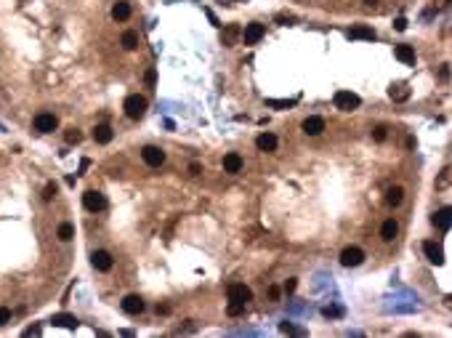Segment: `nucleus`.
<instances>
[{
  "mask_svg": "<svg viewBox=\"0 0 452 338\" xmlns=\"http://www.w3.org/2000/svg\"><path fill=\"white\" fill-rule=\"evenodd\" d=\"M333 104H335V109H341V112H354L359 104H362V99L351 91H338L333 96Z\"/></svg>",
  "mask_w": 452,
  "mask_h": 338,
  "instance_id": "f257e3e1",
  "label": "nucleus"
},
{
  "mask_svg": "<svg viewBox=\"0 0 452 338\" xmlns=\"http://www.w3.org/2000/svg\"><path fill=\"white\" fill-rule=\"evenodd\" d=\"M123 109H125V115H128L131 120H138V118H144V112H146V99L138 96V93H131V96L125 99Z\"/></svg>",
  "mask_w": 452,
  "mask_h": 338,
  "instance_id": "f03ea898",
  "label": "nucleus"
},
{
  "mask_svg": "<svg viewBox=\"0 0 452 338\" xmlns=\"http://www.w3.org/2000/svg\"><path fill=\"white\" fill-rule=\"evenodd\" d=\"M83 205L88 208L91 213H99V211H104V208H107V197H104L101 192H96V189H88V192L83 194Z\"/></svg>",
  "mask_w": 452,
  "mask_h": 338,
  "instance_id": "7ed1b4c3",
  "label": "nucleus"
},
{
  "mask_svg": "<svg viewBox=\"0 0 452 338\" xmlns=\"http://www.w3.org/2000/svg\"><path fill=\"white\" fill-rule=\"evenodd\" d=\"M141 157H144V162L149 168H160L162 162H165V152H162L160 147H155V144H146L141 149Z\"/></svg>",
  "mask_w": 452,
  "mask_h": 338,
  "instance_id": "20e7f679",
  "label": "nucleus"
},
{
  "mask_svg": "<svg viewBox=\"0 0 452 338\" xmlns=\"http://www.w3.org/2000/svg\"><path fill=\"white\" fill-rule=\"evenodd\" d=\"M362 261H365V250H362V248H356V245L343 248V253H341V264L346 266V269H354V266H359Z\"/></svg>",
  "mask_w": 452,
  "mask_h": 338,
  "instance_id": "39448f33",
  "label": "nucleus"
},
{
  "mask_svg": "<svg viewBox=\"0 0 452 338\" xmlns=\"http://www.w3.org/2000/svg\"><path fill=\"white\" fill-rule=\"evenodd\" d=\"M229 301H234V304H248V301H253V290L242 283H234V285H229Z\"/></svg>",
  "mask_w": 452,
  "mask_h": 338,
  "instance_id": "423d86ee",
  "label": "nucleus"
},
{
  "mask_svg": "<svg viewBox=\"0 0 452 338\" xmlns=\"http://www.w3.org/2000/svg\"><path fill=\"white\" fill-rule=\"evenodd\" d=\"M56 125H59V120H56V115H51V112H40L38 118H35V131L38 133H51V131H56Z\"/></svg>",
  "mask_w": 452,
  "mask_h": 338,
  "instance_id": "0eeeda50",
  "label": "nucleus"
},
{
  "mask_svg": "<svg viewBox=\"0 0 452 338\" xmlns=\"http://www.w3.org/2000/svg\"><path fill=\"white\" fill-rule=\"evenodd\" d=\"M263 24H258V21H253V24H245V30H242V43L245 45H256L261 38H263Z\"/></svg>",
  "mask_w": 452,
  "mask_h": 338,
  "instance_id": "6e6552de",
  "label": "nucleus"
},
{
  "mask_svg": "<svg viewBox=\"0 0 452 338\" xmlns=\"http://www.w3.org/2000/svg\"><path fill=\"white\" fill-rule=\"evenodd\" d=\"M120 306H123L125 314H141V312H144V298L138 296V293H131V296L123 298Z\"/></svg>",
  "mask_w": 452,
  "mask_h": 338,
  "instance_id": "1a4fd4ad",
  "label": "nucleus"
},
{
  "mask_svg": "<svg viewBox=\"0 0 452 338\" xmlns=\"http://www.w3.org/2000/svg\"><path fill=\"white\" fill-rule=\"evenodd\" d=\"M91 264H94V269L96 272H109L112 269V256L107 250H94V256H91Z\"/></svg>",
  "mask_w": 452,
  "mask_h": 338,
  "instance_id": "9d476101",
  "label": "nucleus"
},
{
  "mask_svg": "<svg viewBox=\"0 0 452 338\" xmlns=\"http://www.w3.org/2000/svg\"><path fill=\"white\" fill-rule=\"evenodd\" d=\"M300 128H304V133H306V136H319V133L324 131V120L317 118V115H311V118L304 120V125H300Z\"/></svg>",
  "mask_w": 452,
  "mask_h": 338,
  "instance_id": "9b49d317",
  "label": "nucleus"
},
{
  "mask_svg": "<svg viewBox=\"0 0 452 338\" xmlns=\"http://www.w3.org/2000/svg\"><path fill=\"white\" fill-rule=\"evenodd\" d=\"M423 253H426V259L431 261V264H444V253H442V248L436 245V242H423Z\"/></svg>",
  "mask_w": 452,
  "mask_h": 338,
  "instance_id": "f8f14e48",
  "label": "nucleus"
},
{
  "mask_svg": "<svg viewBox=\"0 0 452 338\" xmlns=\"http://www.w3.org/2000/svg\"><path fill=\"white\" fill-rule=\"evenodd\" d=\"M112 136H114V131H112V125H107V123H99L94 128V142L96 144H109Z\"/></svg>",
  "mask_w": 452,
  "mask_h": 338,
  "instance_id": "ddd939ff",
  "label": "nucleus"
},
{
  "mask_svg": "<svg viewBox=\"0 0 452 338\" xmlns=\"http://www.w3.org/2000/svg\"><path fill=\"white\" fill-rule=\"evenodd\" d=\"M242 171V157L237 155V152H229V155H224V173H239Z\"/></svg>",
  "mask_w": 452,
  "mask_h": 338,
  "instance_id": "4468645a",
  "label": "nucleus"
},
{
  "mask_svg": "<svg viewBox=\"0 0 452 338\" xmlns=\"http://www.w3.org/2000/svg\"><path fill=\"white\" fill-rule=\"evenodd\" d=\"M349 38L351 40H375V30L365 27V24H356V27L349 30Z\"/></svg>",
  "mask_w": 452,
  "mask_h": 338,
  "instance_id": "2eb2a0df",
  "label": "nucleus"
},
{
  "mask_svg": "<svg viewBox=\"0 0 452 338\" xmlns=\"http://www.w3.org/2000/svg\"><path fill=\"white\" fill-rule=\"evenodd\" d=\"M112 19L114 21H128L131 19V3H125V0H117L112 8Z\"/></svg>",
  "mask_w": 452,
  "mask_h": 338,
  "instance_id": "dca6fc26",
  "label": "nucleus"
},
{
  "mask_svg": "<svg viewBox=\"0 0 452 338\" xmlns=\"http://www.w3.org/2000/svg\"><path fill=\"white\" fill-rule=\"evenodd\" d=\"M394 53H397V59L402 62V64H415V48L412 45H397V48H394Z\"/></svg>",
  "mask_w": 452,
  "mask_h": 338,
  "instance_id": "f3484780",
  "label": "nucleus"
},
{
  "mask_svg": "<svg viewBox=\"0 0 452 338\" xmlns=\"http://www.w3.org/2000/svg\"><path fill=\"white\" fill-rule=\"evenodd\" d=\"M388 96H391L394 101H407V99H410V86H407V83H394V86L388 88Z\"/></svg>",
  "mask_w": 452,
  "mask_h": 338,
  "instance_id": "a211bd4d",
  "label": "nucleus"
},
{
  "mask_svg": "<svg viewBox=\"0 0 452 338\" xmlns=\"http://www.w3.org/2000/svg\"><path fill=\"white\" fill-rule=\"evenodd\" d=\"M256 147L261 149V152H274L277 149V136L274 133H261L256 138Z\"/></svg>",
  "mask_w": 452,
  "mask_h": 338,
  "instance_id": "6ab92c4d",
  "label": "nucleus"
},
{
  "mask_svg": "<svg viewBox=\"0 0 452 338\" xmlns=\"http://www.w3.org/2000/svg\"><path fill=\"white\" fill-rule=\"evenodd\" d=\"M434 224L442 229V232L449 229V224H452V211H449V208H442V211L434 213Z\"/></svg>",
  "mask_w": 452,
  "mask_h": 338,
  "instance_id": "aec40b11",
  "label": "nucleus"
},
{
  "mask_svg": "<svg viewBox=\"0 0 452 338\" xmlns=\"http://www.w3.org/2000/svg\"><path fill=\"white\" fill-rule=\"evenodd\" d=\"M397 235H399V224H397V221H394V218L383 221V227H380V237H383L386 242H391Z\"/></svg>",
  "mask_w": 452,
  "mask_h": 338,
  "instance_id": "412c9836",
  "label": "nucleus"
},
{
  "mask_svg": "<svg viewBox=\"0 0 452 338\" xmlns=\"http://www.w3.org/2000/svg\"><path fill=\"white\" fill-rule=\"evenodd\" d=\"M56 328H77V317H72V314H53V320H51Z\"/></svg>",
  "mask_w": 452,
  "mask_h": 338,
  "instance_id": "4be33fe9",
  "label": "nucleus"
},
{
  "mask_svg": "<svg viewBox=\"0 0 452 338\" xmlns=\"http://www.w3.org/2000/svg\"><path fill=\"white\" fill-rule=\"evenodd\" d=\"M402 200H404V189H402V186H391V189L386 192V203H388L391 208L402 205Z\"/></svg>",
  "mask_w": 452,
  "mask_h": 338,
  "instance_id": "5701e85b",
  "label": "nucleus"
},
{
  "mask_svg": "<svg viewBox=\"0 0 452 338\" xmlns=\"http://www.w3.org/2000/svg\"><path fill=\"white\" fill-rule=\"evenodd\" d=\"M120 45H123L125 51H136V48H138V35H136V32H131V30H128V32H123Z\"/></svg>",
  "mask_w": 452,
  "mask_h": 338,
  "instance_id": "b1692460",
  "label": "nucleus"
},
{
  "mask_svg": "<svg viewBox=\"0 0 452 338\" xmlns=\"http://www.w3.org/2000/svg\"><path fill=\"white\" fill-rule=\"evenodd\" d=\"M266 107H274V109H290L295 107V99H269Z\"/></svg>",
  "mask_w": 452,
  "mask_h": 338,
  "instance_id": "393cba45",
  "label": "nucleus"
},
{
  "mask_svg": "<svg viewBox=\"0 0 452 338\" xmlns=\"http://www.w3.org/2000/svg\"><path fill=\"white\" fill-rule=\"evenodd\" d=\"M72 237H75V227H72V224H62V227H59V240H62V242H69Z\"/></svg>",
  "mask_w": 452,
  "mask_h": 338,
  "instance_id": "a878e982",
  "label": "nucleus"
},
{
  "mask_svg": "<svg viewBox=\"0 0 452 338\" xmlns=\"http://www.w3.org/2000/svg\"><path fill=\"white\" fill-rule=\"evenodd\" d=\"M386 136H388V128L386 125H375L373 128V138H375V142H386Z\"/></svg>",
  "mask_w": 452,
  "mask_h": 338,
  "instance_id": "bb28decb",
  "label": "nucleus"
},
{
  "mask_svg": "<svg viewBox=\"0 0 452 338\" xmlns=\"http://www.w3.org/2000/svg\"><path fill=\"white\" fill-rule=\"evenodd\" d=\"M64 138H67L69 144H80V138H83V133H80L77 128H69V131L64 133Z\"/></svg>",
  "mask_w": 452,
  "mask_h": 338,
  "instance_id": "cd10ccee",
  "label": "nucleus"
},
{
  "mask_svg": "<svg viewBox=\"0 0 452 338\" xmlns=\"http://www.w3.org/2000/svg\"><path fill=\"white\" fill-rule=\"evenodd\" d=\"M226 312H229V317H239V314L245 312V304H234V301H229Z\"/></svg>",
  "mask_w": 452,
  "mask_h": 338,
  "instance_id": "c85d7f7f",
  "label": "nucleus"
},
{
  "mask_svg": "<svg viewBox=\"0 0 452 338\" xmlns=\"http://www.w3.org/2000/svg\"><path fill=\"white\" fill-rule=\"evenodd\" d=\"M56 192H59V189H56V184H48V186L43 189V200H45V203H51L53 197H56Z\"/></svg>",
  "mask_w": 452,
  "mask_h": 338,
  "instance_id": "c756f323",
  "label": "nucleus"
},
{
  "mask_svg": "<svg viewBox=\"0 0 452 338\" xmlns=\"http://www.w3.org/2000/svg\"><path fill=\"white\" fill-rule=\"evenodd\" d=\"M237 35H242L237 24H229V27H226V40H229V43H231V40H237Z\"/></svg>",
  "mask_w": 452,
  "mask_h": 338,
  "instance_id": "7c9ffc66",
  "label": "nucleus"
},
{
  "mask_svg": "<svg viewBox=\"0 0 452 338\" xmlns=\"http://www.w3.org/2000/svg\"><path fill=\"white\" fill-rule=\"evenodd\" d=\"M8 322H11V309L0 306V328H3V325H8Z\"/></svg>",
  "mask_w": 452,
  "mask_h": 338,
  "instance_id": "2f4dec72",
  "label": "nucleus"
},
{
  "mask_svg": "<svg viewBox=\"0 0 452 338\" xmlns=\"http://www.w3.org/2000/svg\"><path fill=\"white\" fill-rule=\"evenodd\" d=\"M394 30H397V32H404V30H407V19L399 16L397 21H394Z\"/></svg>",
  "mask_w": 452,
  "mask_h": 338,
  "instance_id": "473e14b6",
  "label": "nucleus"
},
{
  "mask_svg": "<svg viewBox=\"0 0 452 338\" xmlns=\"http://www.w3.org/2000/svg\"><path fill=\"white\" fill-rule=\"evenodd\" d=\"M144 80H146V86H155L157 83V72H155V69H149V72L144 75Z\"/></svg>",
  "mask_w": 452,
  "mask_h": 338,
  "instance_id": "72a5a7b5",
  "label": "nucleus"
},
{
  "mask_svg": "<svg viewBox=\"0 0 452 338\" xmlns=\"http://www.w3.org/2000/svg\"><path fill=\"white\" fill-rule=\"evenodd\" d=\"M295 285H298V279H295V277H290V279H287V283H285V293H293V290H295Z\"/></svg>",
  "mask_w": 452,
  "mask_h": 338,
  "instance_id": "f704fd0d",
  "label": "nucleus"
},
{
  "mask_svg": "<svg viewBox=\"0 0 452 338\" xmlns=\"http://www.w3.org/2000/svg\"><path fill=\"white\" fill-rule=\"evenodd\" d=\"M322 314H324V317H338L341 309H330V306H324V309H322Z\"/></svg>",
  "mask_w": 452,
  "mask_h": 338,
  "instance_id": "c9c22d12",
  "label": "nucleus"
},
{
  "mask_svg": "<svg viewBox=\"0 0 452 338\" xmlns=\"http://www.w3.org/2000/svg\"><path fill=\"white\" fill-rule=\"evenodd\" d=\"M189 173H192V176H200V173H202L200 162H192V165H189Z\"/></svg>",
  "mask_w": 452,
  "mask_h": 338,
  "instance_id": "e433bc0d",
  "label": "nucleus"
},
{
  "mask_svg": "<svg viewBox=\"0 0 452 338\" xmlns=\"http://www.w3.org/2000/svg\"><path fill=\"white\" fill-rule=\"evenodd\" d=\"M277 21H280V24H293L295 19H293V16H285V14H280V16H277Z\"/></svg>",
  "mask_w": 452,
  "mask_h": 338,
  "instance_id": "4c0bfd02",
  "label": "nucleus"
},
{
  "mask_svg": "<svg viewBox=\"0 0 452 338\" xmlns=\"http://www.w3.org/2000/svg\"><path fill=\"white\" fill-rule=\"evenodd\" d=\"M269 296H272V301H277V298H280V288H277V285L269 288Z\"/></svg>",
  "mask_w": 452,
  "mask_h": 338,
  "instance_id": "58836bf2",
  "label": "nucleus"
},
{
  "mask_svg": "<svg viewBox=\"0 0 452 338\" xmlns=\"http://www.w3.org/2000/svg\"><path fill=\"white\" fill-rule=\"evenodd\" d=\"M280 330H282V333H293V325L285 322V325H280Z\"/></svg>",
  "mask_w": 452,
  "mask_h": 338,
  "instance_id": "ea45409f",
  "label": "nucleus"
},
{
  "mask_svg": "<svg viewBox=\"0 0 452 338\" xmlns=\"http://www.w3.org/2000/svg\"><path fill=\"white\" fill-rule=\"evenodd\" d=\"M168 312H170V306H165V304L157 306V314H168Z\"/></svg>",
  "mask_w": 452,
  "mask_h": 338,
  "instance_id": "a19ab883",
  "label": "nucleus"
},
{
  "mask_svg": "<svg viewBox=\"0 0 452 338\" xmlns=\"http://www.w3.org/2000/svg\"><path fill=\"white\" fill-rule=\"evenodd\" d=\"M365 6H367V8H375V6H378V0H365Z\"/></svg>",
  "mask_w": 452,
  "mask_h": 338,
  "instance_id": "79ce46f5",
  "label": "nucleus"
}]
</instances>
